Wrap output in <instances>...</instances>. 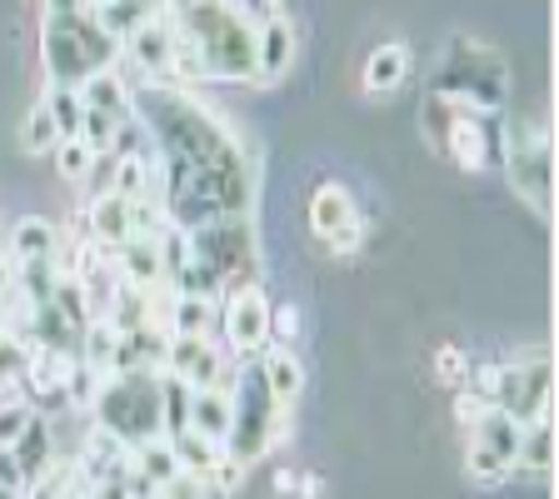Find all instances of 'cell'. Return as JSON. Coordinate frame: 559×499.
<instances>
[{
    "label": "cell",
    "mask_w": 559,
    "mask_h": 499,
    "mask_svg": "<svg viewBox=\"0 0 559 499\" xmlns=\"http://www.w3.org/2000/svg\"><path fill=\"white\" fill-rule=\"evenodd\" d=\"M260 5H265V11H275V5H280V0H260Z\"/></svg>",
    "instance_id": "43"
},
{
    "label": "cell",
    "mask_w": 559,
    "mask_h": 499,
    "mask_svg": "<svg viewBox=\"0 0 559 499\" xmlns=\"http://www.w3.org/2000/svg\"><path fill=\"white\" fill-rule=\"evenodd\" d=\"M469 475H475L479 485H500V479L510 475V465H504V460H495L489 450H479V444H469Z\"/></svg>",
    "instance_id": "37"
},
{
    "label": "cell",
    "mask_w": 559,
    "mask_h": 499,
    "mask_svg": "<svg viewBox=\"0 0 559 499\" xmlns=\"http://www.w3.org/2000/svg\"><path fill=\"white\" fill-rule=\"evenodd\" d=\"M175 450V460H180V470H186V475H200L205 479V470L215 465V460H221V444H210V440H200L195 430H180L175 435V440H165Z\"/></svg>",
    "instance_id": "30"
},
{
    "label": "cell",
    "mask_w": 559,
    "mask_h": 499,
    "mask_svg": "<svg viewBox=\"0 0 559 499\" xmlns=\"http://www.w3.org/2000/svg\"><path fill=\"white\" fill-rule=\"evenodd\" d=\"M160 370L186 380L190 390H235V365L215 349L210 335H170Z\"/></svg>",
    "instance_id": "11"
},
{
    "label": "cell",
    "mask_w": 559,
    "mask_h": 499,
    "mask_svg": "<svg viewBox=\"0 0 559 499\" xmlns=\"http://www.w3.org/2000/svg\"><path fill=\"white\" fill-rule=\"evenodd\" d=\"M126 60H135L145 75H175V21L170 11H155L120 40Z\"/></svg>",
    "instance_id": "13"
},
{
    "label": "cell",
    "mask_w": 559,
    "mask_h": 499,
    "mask_svg": "<svg viewBox=\"0 0 559 499\" xmlns=\"http://www.w3.org/2000/svg\"><path fill=\"white\" fill-rule=\"evenodd\" d=\"M25 145H31V151H56L60 145V126L46 100H35L31 116H25Z\"/></svg>",
    "instance_id": "32"
},
{
    "label": "cell",
    "mask_w": 559,
    "mask_h": 499,
    "mask_svg": "<svg viewBox=\"0 0 559 499\" xmlns=\"http://www.w3.org/2000/svg\"><path fill=\"white\" fill-rule=\"evenodd\" d=\"M91 415H95V430H105L116 444H126V450L165 440V430H160V370L105 375L95 400H91Z\"/></svg>",
    "instance_id": "3"
},
{
    "label": "cell",
    "mask_w": 559,
    "mask_h": 499,
    "mask_svg": "<svg viewBox=\"0 0 559 499\" xmlns=\"http://www.w3.org/2000/svg\"><path fill=\"white\" fill-rule=\"evenodd\" d=\"M240 479H245V465L240 460H230V454H221V460L205 470V489H215V495H230Z\"/></svg>",
    "instance_id": "36"
},
{
    "label": "cell",
    "mask_w": 559,
    "mask_h": 499,
    "mask_svg": "<svg viewBox=\"0 0 559 499\" xmlns=\"http://www.w3.org/2000/svg\"><path fill=\"white\" fill-rule=\"evenodd\" d=\"M170 21L205 81H255V21H245L225 0L175 5Z\"/></svg>",
    "instance_id": "2"
},
{
    "label": "cell",
    "mask_w": 559,
    "mask_h": 499,
    "mask_svg": "<svg viewBox=\"0 0 559 499\" xmlns=\"http://www.w3.org/2000/svg\"><path fill=\"white\" fill-rule=\"evenodd\" d=\"M215 325V300L205 295H170L165 300V335H210Z\"/></svg>",
    "instance_id": "23"
},
{
    "label": "cell",
    "mask_w": 559,
    "mask_h": 499,
    "mask_svg": "<svg viewBox=\"0 0 559 499\" xmlns=\"http://www.w3.org/2000/svg\"><path fill=\"white\" fill-rule=\"evenodd\" d=\"M116 270L126 285L140 290H165V265H160V235H130L116 250Z\"/></svg>",
    "instance_id": "16"
},
{
    "label": "cell",
    "mask_w": 559,
    "mask_h": 499,
    "mask_svg": "<svg viewBox=\"0 0 559 499\" xmlns=\"http://www.w3.org/2000/svg\"><path fill=\"white\" fill-rule=\"evenodd\" d=\"M40 60H46L50 85H75L81 91L85 75L120 60V40L91 11L46 15L40 21Z\"/></svg>",
    "instance_id": "4"
},
{
    "label": "cell",
    "mask_w": 559,
    "mask_h": 499,
    "mask_svg": "<svg viewBox=\"0 0 559 499\" xmlns=\"http://www.w3.org/2000/svg\"><path fill=\"white\" fill-rule=\"evenodd\" d=\"M280 440H285V405L270 395L260 365L240 360V370H235V390H230V435H225L221 454L250 465V460H260V454Z\"/></svg>",
    "instance_id": "6"
},
{
    "label": "cell",
    "mask_w": 559,
    "mask_h": 499,
    "mask_svg": "<svg viewBox=\"0 0 559 499\" xmlns=\"http://www.w3.org/2000/svg\"><path fill=\"white\" fill-rule=\"evenodd\" d=\"M46 105H50V116H56V126H60V140H81V120H85L81 91H75V85H50Z\"/></svg>",
    "instance_id": "28"
},
{
    "label": "cell",
    "mask_w": 559,
    "mask_h": 499,
    "mask_svg": "<svg viewBox=\"0 0 559 499\" xmlns=\"http://www.w3.org/2000/svg\"><path fill=\"white\" fill-rule=\"evenodd\" d=\"M81 100L91 105V110L116 116V120L130 116V85L120 81L116 66H105V70H95V75H85V81H81Z\"/></svg>",
    "instance_id": "22"
},
{
    "label": "cell",
    "mask_w": 559,
    "mask_h": 499,
    "mask_svg": "<svg viewBox=\"0 0 559 499\" xmlns=\"http://www.w3.org/2000/svg\"><path fill=\"white\" fill-rule=\"evenodd\" d=\"M0 485H5V489H25V475H21V465H15L11 450H0Z\"/></svg>",
    "instance_id": "39"
},
{
    "label": "cell",
    "mask_w": 559,
    "mask_h": 499,
    "mask_svg": "<svg viewBox=\"0 0 559 499\" xmlns=\"http://www.w3.org/2000/svg\"><path fill=\"white\" fill-rule=\"evenodd\" d=\"M255 365H260V375H265V384H270V395H275L280 405H290V400L305 390V370H300V360H295L290 349L270 345L265 355H255Z\"/></svg>",
    "instance_id": "24"
},
{
    "label": "cell",
    "mask_w": 559,
    "mask_h": 499,
    "mask_svg": "<svg viewBox=\"0 0 559 499\" xmlns=\"http://www.w3.org/2000/svg\"><path fill=\"white\" fill-rule=\"evenodd\" d=\"M435 95L465 105V110H479V116H495L504 100H510V70L489 46L469 40V35H454L450 50H444L440 70L430 81Z\"/></svg>",
    "instance_id": "5"
},
{
    "label": "cell",
    "mask_w": 559,
    "mask_h": 499,
    "mask_svg": "<svg viewBox=\"0 0 559 499\" xmlns=\"http://www.w3.org/2000/svg\"><path fill=\"white\" fill-rule=\"evenodd\" d=\"M186 250L221 285V295L255 285V225H250V215L195 225V230H186Z\"/></svg>",
    "instance_id": "7"
},
{
    "label": "cell",
    "mask_w": 559,
    "mask_h": 499,
    "mask_svg": "<svg viewBox=\"0 0 559 499\" xmlns=\"http://www.w3.org/2000/svg\"><path fill=\"white\" fill-rule=\"evenodd\" d=\"M160 175L165 180L155 186V200H160L165 225H175V230L250 215V200H255V175H250L245 155L195 165V170H160Z\"/></svg>",
    "instance_id": "1"
},
{
    "label": "cell",
    "mask_w": 559,
    "mask_h": 499,
    "mask_svg": "<svg viewBox=\"0 0 559 499\" xmlns=\"http://www.w3.org/2000/svg\"><path fill=\"white\" fill-rule=\"evenodd\" d=\"M454 116H460V105L444 100V95H435V91L425 95V100H419V130H425V140H430L435 151H444V140H450Z\"/></svg>",
    "instance_id": "29"
},
{
    "label": "cell",
    "mask_w": 559,
    "mask_h": 499,
    "mask_svg": "<svg viewBox=\"0 0 559 499\" xmlns=\"http://www.w3.org/2000/svg\"><path fill=\"white\" fill-rule=\"evenodd\" d=\"M11 454H15V465H21L25 485H35V479L56 465V430H50V419L46 415H31V425H25L21 440L11 444Z\"/></svg>",
    "instance_id": "17"
},
{
    "label": "cell",
    "mask_w": 559,
    "mask_h": 499,
    "mask_svg": "<svg viewBox=\"0 0 559 499\" xmlns=\"http://www.w3.org/2000/svg\"><path fill=\"white\" fill-rule=\"evenodd\" d=\"M0 499H25V489H5V485H0Z\"/></svg>",
    "instance_id": "42"
},
{
    "label": "cell",
    "mask_w": 559,
    "mask_h": 499,
    "mask_svg": "<svg viewBox=\"0 0 559 499\" xmlns=\"http://www.w3.org/2000/svg\"><path fill=\"white\" fill-rule=\"evenodd\" d=\"M50 305H56L60 314H66L70 325L85 335V325H91V300H85V285L81 275H60L56 280V290H50Z\"/></svg>",
    "instance_id": "31"
},
{
    "label": "cell",
    "mask_w": 559,
    "mask_h": 499,
    "mask_svg": "<svg viewBox=\"0 0 559 499\" xmlns=\"http://www.w3.org/2000/svg\"><path fill=\"white\" fill-rule=\"evenodd\" d=\"M31 415L35 409L25 405V400H5V405H0V450H11V444L21 440V430L31 425Z\"/></svg>",
    "instance_id": "34"
},
{
    "label": "cell",
    "mask_w": 559,
    "mask_h": 499,
    "mask_svg": "<svg viewBox=\"0 0 559 499\" xmlns=\"http://www.w3.org/2000/svg\"><path fill=\"white\" fill-rule=\"evenodd\" d=\"M520 430H524L520 419H510L504 409H495V405H485L475 419H469V435H475L479 450H489L510 470H514V450H520Z\"/></svg>",
    "instance_id": "19"
},
{
    "label": "cell",
    "mask_w": 559,
    "mask_h": 499,
    "mask_svg": "<svg viewBox=\"0 0 559 499\" xmlns=\"http://www.w3.org/2000/svg\"><path fill=\"white\" fill-rule=\"evenodd\" d=\"M405 75H409V50L395 46V40L365 60V85H370V91H395Z\"/></svg>",
    "instance_id": "27"
},
{
    "label": "cell",
    "mask_w": 559,
    "mask_h": 499,
    "mask_svg": "<svg viewBox=\"0 0 559 499\" xmlns=\"http://www.w3.org/2000/svg\"><path fill=\"white\" fill-rule=\"evenodd\" d=\"M91 165H95V151L85 145V140H60V145H56V170L66 175V180L85 186V175H91Z\"/></svg>",
    "instance_id": "33"
},
{
    "label": "cell",
    "mask_w": 559,
    "mask_h": 499,
    "mask_svg": "<svg viewBox=\"0 0 559 499\" xmlns=\"http://www.w3.org/2000/svg\"><path fill=\"white\" fill-rule=\"evenodd\" d=\"M500 151H504V170H510V186L520 190V200L535 205V215H549V190H555V145H549V130H500Z\"/></svg>",
    "instance_id": "9"
},
{
    "label": "cell",
    "mask_w": 559,
    "mask_h": 499,
    "mask_svg": "<svg viewBox=\"0 0 559 499\" xmlns=\"http://www.w3.org/2000/svg\"><path fill=\"white\" fill-rule=\"evenodd\" d=\"M66 11H91V0H46V15H66Z\"/></svg>",
    "instance_id": "41"
},
{
    "label": "cell",
    "mask_w": 559,
    "mask_h": 499,
    "mask_svg": "<svg viewBox=\"0 0 559 499\" xmlns=\"http://www.w3.org/2000/svg\"><path fill=\"white\" fill-rule=\"evenodd\" d=\"M295 60V25L280 11L255 21V81H280Z\"/></svg>",
    "instance_id": "15"
},
{
    "label": "cell",
    "mask_w": 559,
    "mask_h": 499,
    "mask_svg": "<svg viewBox=\"0 0 559 499\" xmlns=\"http://www.w3.org/2000/svg\"><path fill=\"white\" fill-rule=\"evenodd\" d=\"M155 5H160V11H165V0H155Z\"/></svg>",
    "instance_id": "44"
},
{
    "label": "cell",
    "mask_w": 559,
    "mask_h": 499,
    "mask_svg": "<svg viewBox=\"0 0 559 499\" xmlns=\"http://www.w3.org/2000/svg\"><path fill=\"white\" fill-rule=\"evenodd\" d=\"M190 430L210 444H225V435H230V390H195L190 395Z\"/></svg>",
    "instance_id": "21"
},
{
    "label": "cell",
    "mask_w": 559,
    "mask_h": 499,
    "mask_svg": "<svg viewBox=\"0 0 559 499\" xmlns=\"http://www.w3.org/2000/svg\"><path fill=\"white\" fill-rule=\"evenodd\" d=\"M270 310L275 305L265 300L260 285H240V290L215 300V325L225 330V340H230V349L240 360H255V355L270 349Z\"/></svg>",
    "instance_id": "10"
},
{
    "label": "cell",
    "mask_w": 559,
    "mask_h": 499,
    "mask_svg": "<svg viewBox=\"0 0 559 499\" xmlns=\"http://www.w3.org/2000/svg\"><path fill=\"white\" fill-rule=\"evenodd\" d=\"M444 155L454 165H465V170H485L495 155H500V126L479 110H465L460 105V116L450 126V140H444Z\"/></svg>",
    "instance_id": "14"
},
{
    "label": "cell",
    "mask_w": 559,
    "mask_h": 499,
    "mask_svg": "<svg viewBox=\"0 0 559 499\" xmlns=\"http://www.w3.org/2000/svg\"><path fill=\"white\" fill-rule=\"evenodd\" d=\"M5 295H15V260L11 256L0 260V300H5Z\"/></svg>",
    "instance_id": "40"
},
{
    "label": "cell",
    "mask_w": 559,
    "mask_h": 499,
    "mask_svg": "<svg viewBox=\"0 0 559 499\" xmlns=\"http://www.w3.org/2000/svg\"><path fill=\"white\" fill-rule=\"evenodd\" d=\"M116 340H120V330L110 325V320H91L81 335V349H75V360L91 365L95 375H110L116 370Z\"/></svg>",
    "instance_id": "26"
},
{
    "label": "cell",
    "mask_w": 559,
    "mask_h": 499,
    "mask_svg": "<svg viewBox=\"0 0 559 499\" xmlns=\"http://www.w3.org/2000/svg\"><path fill=\"white\" fill-rule=\"evenodd\" d=\"M91 235H95V245H105V250L116 256L120 245L135 235V215H130V200H120L116 190L95 195V200H91Z\"/></svg>",
    "instance_id": "18"
},
{
    "label": "cell",
    "mask_w": 559,
    "mask_h": 499,
    "mask_svg": "<svg viewBox=\"0 0 559 499\" xmlns=\"http://www.w3.org/2000/svg\"><path fill=\"white\" fill-rule=\"evenodd\" d=\"M514 465H520V470H535V475H545V470L555 465V419H549V415L530 419V425L520 430Z\"/></svg>",
    "instance_id": "25"
},
{
    "label": "cell",
    "mask_w": 559,
    "mask_h": 499,
    "mask_svg": "<svg viewBox=\"0 0 559 499\" xmlns=\"http://www.w3.org/2000/svg\"><path fill=\"white\" fill-rule=\"evenodd\" d=\"M25 360H31V345H21V340H11V335H0V384H21Z\"/></svg>",
    "instance_id": "35"
},
{
    "label": "cell",
    "mask_w": 559,
    "mask_h": 499,
    "mask_svg": "<svg viewBox=\"0 0 559 499\" xmlns=\"http://www.w3.org/2000/svg\"><path fill=\"white\" fill-rule=\"evenodd\" d=\"M60 245V230L50 221H40V215H21V221L11 225V235H5V256L11 260H50Z\"/></svg>",
    "instance_id": "20"
},
{
    "label": "cell",
    "mask_w": 559,
    "mask_h": 499,
    "mask_svg": "<svg viewBox=\"0 0 559 499\" xmlns=\"http://www.w3.org/2000/svg\"><path fill=\"white\" fill-rule=\"evenodd\" d=\"M310 225L330 250H340V256L365 240V221H360V210H355V200H349L345 186H320L314 190L310 195Z\"/></svg>",
    "instance_id": "12"
},
{
    "label": "cell",
    "mask_w": 559,
    "mask_h": 499,
    "mask_svg": "<svg viewBox=\"0 0 559 499\" xmlns=\"http://www.w3.org/2000/svg\"><path fill=\"white\" fill-rule=\"evenodd\" d=\"M155 499H205V479L200 475H175L170 485L155 489Z\"/></svg>",
    "instance_id": "38"
},
{
    "label": "cell",
    "mask_w": 559,
    "mask_h": 499,
    "mask_svg": "<svg viewBox=\"0 0 559 499\" xmlns=\"http://www.w3.org/2000/svg\"><path fill=\"white\" fill-rule=\"evenodd\" d=\"M469 390L479 395V405H495L510 419L530 425V419L549 415V405H555V365H549V355L510 360V365H500V370L475 375Z\"/></svg>",
    "instance_id": "8"
}]
</instances>
